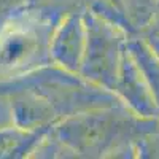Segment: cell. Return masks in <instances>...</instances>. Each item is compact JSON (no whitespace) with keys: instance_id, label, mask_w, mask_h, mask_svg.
I'll return each mask as SVG.
<instances>
[{"instance_id":"obj_1","label":"cell","mask_w":159,"mask_h":159,"mask_svg":"<svg viewBox=\"0 0 159 159\" xmlns=\"http://www.w3.org/2000/svg\"><path fill=\"white\" fill-rule=\"evenodd\" d=\"M84 24L86 49L81 72L86 78L99 83L100 86H105L107 89H116L119 69L124 56L118 30L96 15H91Z\"/></svg>"},{"instance_id":"obj_2","label":"cell","mask_w":159,"mask_h":159,"mask_svg":"<svg viewBox=\"0 0 159 159\" xmlns=\"http://www.w3.org/2000/svg\"><path fill=\"white\" fill-rule=\"evenodd\" d=\"M126 123L118 116L110 115H83L70 119L57 129L62 142L80 153H100L108 145H113L116 139L121 137Z\"/></svg>"},{"instance_id":"obj_3","label":"cell","mask_w":159,"mask_h":159,"mask_svg":"<svg viewBox=\"0 0 159 159\" xmlns=\"http://www.w3.org/2000/svg\"><path fill=\"white\" fill-rule=\"evenodd\" d=\"M45 52L46 35L34 25H15L0 37V65L10 72L34 67Z\"/></svg>"},{"instance_id":"obj_4","label":"cell","mask_w":159,"mask_h":159,"mask_svg":"<svg viewBox=\"0 0 159 159\" xmlns=\"http://www.w3.org/2000/svg\"><path fill=\"white\" fill-rule=\"evenodd\" d=\"M51 56L64 69L80 72L86 49V24L78 16L65 21L51 42Z\"/></svg>"},{"instance_id":"obj_5","label":"cell","mask_w":159,"mask_h":159,"mask_svg":"<svg viewBox=\"0 0 159 159\" xmlns=\"http://www.w3.org/2000/svg\"><path fill=\"white\" fill-rule=\"evenodd\" d=\"M147 42L151 52H154V56L159 57V5L151 21L147 24Z\"/></svg>"}]
</instances>
